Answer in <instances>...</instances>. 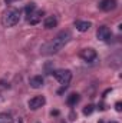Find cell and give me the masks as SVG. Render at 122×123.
Returning <instances> with one entry per match:
<instances>
[{"instance_id":"cell-11","label":"cell","mask_w":122,"mask_h":123,"mask_svg":"<svg viewBox=\"0 0 122 123\" xmlns=\"http://www.w3.org/2000/svg\"><path fill=\"white\" fill-rule=\"evenodd\" d=\"M43 26L45 29H53L58 26V17L56 16H47L43 22Z\"/></svg>"},{"instance_id":"cell-3","label":"cell","mask_w":122,"mask_h":123,"mask_svg":"<svg viewBox=\"0 0 122 123\" xmlns=\"http://www.w3.org/2000/svg\"><path fill=\"white\" fill-rule=\"evenodd\" d=\"M53 73V77L61 83L63 86H68L69 85V82L72 80V72L70 70H68V69H61V70H55V72H52Z\"/></svg>"},{"instance_id":"cell-2","label":"cell","mask_w":122,"mask_h":123,"mask_svg":"<svg viewBox=\"0 0 122 123\" xmlns=\"http://www.w3.org/2000/svg\"><path fill=\"white\" fill-rule=\"evenodd\" d=\"M20 22V10L19 9H9L3 17H1V25L4 27H13Z\"/></svg>"},{"instance_id":"cell-1","label":"cell","mask_w":122,"mask_h":123,"mask_svg":"<svg viewBox=\"0 0 122 123\" xmlns=\"http://www.w3.org/2000/svg\"><path fill=\"white\" fill-rule=\"evenodd\" d=\"M70 40V33L68 30H63L61 33H58L50 42L45 43L42 47H40V52L42 55H46V56H50V55H55L58 52H61L62 49L69 43Z\"/></svg>"},{"instance_id":"cell-14","label":"cell","mask_w":122,"mask_h":123,"mask_svg":"<svg viewBox=\"0 0 122 123\" xmlns=\"http://www.w3.org/2000/svg\"><path fill=\"white\" fill-rule=\"evenodd\" d=\"M25 10H26V13H27V16H29L30 13H33V12L36 10V4H34V3H29V4L26 6V9H25Z\"/></svg>"},{"instance_id":"cell-9","label":"cell","mask_w":122,"mask_h":123,"mask_svg":"<svg viewBox=\"0 0 122 123\" xmlns=\"http://www.w3.org/2000/svg\"><path fill=\"white\" fill-rule=\"evenodd\" d=\"M75 27H76V30L79 31H88L89 29L92 27V23L91 22H86V20H76L75 22Z\"/></svg>"},{"instance_id":"cell-7","label":"cell","mask_w":122,"mask_h":123,"mask_svg":"<svg viewBox=\"0 0 122 123\" xmlns=\"http://www.w3.org/2000/svg\"><path fill=\"white\" fill-rule=\"evenodd\" d=\"M116 7V0H101L99 1V9L103 12H111Z\"/></svg>"},{"instance_id":"cell-8","label":"cell","mask_w":122,"mask_h":123,"mask_svg":"<svg viewBox=\"0 0 122 123\" xmlns=\"http://www.w3.org/2000/svg\"><path fill=\"white\" fill-rule=\"evenodd\" d=\"M42 16H43V10H34L33 13H30L27 16V22L34 26V25H37L42 20Z\"/></svg>"},{"instance_id":"cell-5","label":"cell","mask_w":122,"mask_h":123,"mask_svg":"<svg viewBox=\"0 0 122 123\" xmlns=\"http://www.w3.org/2000/svg\"><path fill=\"white\" fill-rule=\"evenodd\" d=\"M45 103H46V99H45L43 96H34V97H32L30 100H29L27 106H29V109H32V110H37V109H40Z\"/></svg>"},{"instance_id":"cell-13","label":"cell","mask_w":122,"mask_h":123,"mask_svg":"<svg viewBox=\"0 0 122 123\" xmlns=\"http://www.w3.org/2000/svg\"><path fill=\"white\" fill-rule=\"evenodd\" d=\"M0 123H13V117L7 113H0Z\"/></svg>"},{"instance_id":"cell-10","label":"cell","mask_w":122,"mask_h":123,"mask_svg":"<svg viewBox=\"0 0 122 123\" xmlns=\"http://www.w3.org/2000/svg\"><path fill=\"white\" fill-rule=\"evenodd\" d=\"M43 83H45V79L42 76H33V77H30V80H29V85H30V87H33V89H40L43 86Z\"/></svg>"},{"instance_id":"cell-12","label":"cell","mask_w":122,"mask_h":123,"mask_svg":"<svg viewBox=\"0 0 122 123\" xmlns=\"http://www.w3.org/2000/svg\"><path fill=\"white\" fill-rule=\"evenodd\" d=\"M78 102H79V94H76V93H73L68 97V105L69 106H75Z\"/></svg>"},{"instance_id":"cell-18","label":"cell","mask_w":122,"mask_h":123,"mask_svg":"<svg viewBox=\"0 0 122 123\" xmlns=\"http://www.w3.org/2000/svg\"><path fill=\"white\" fill-rule=\"evenodd\" d=\"M17 123H23V120H22V119H19V122Z\"/></svg>"},{"instance_id":"cell-6","label":"cell","mask_w":122,"mask_h":123,"mask_svg":"<svg viewBox=\"0 0 122 123\" xmlns=\"http://www.w3.org/2000/svg\"><path fill=\"white\" fill-rule=\"evenodd\" d=\"M111 36H112L111 29L106 27V26H101V27L96 30V37H98V40H101V42H108V40L111 39Z\"/></svg>"},{"instance_id":"cell-4","label":"cell","mask_w":122,"mask_h":123,"mask_svg":"<svg viewBox=\"0 0 122 123\" xmlns=\"http://www.w3.org/2000/svg\"><path fill=\"white\" fill-rule=\"evenodd\" d=\"M79 56H81V59H82V60L86 62V63H92V62L96 60V57H98L96 50H95V49H92V47L82 49V50H81V53H79Z\"/></svg>"},{"instance_id":"cell-15","label":"cell","mask_w":122,"mask_h":123,"mask_svg":"<svg viewBox=\"0 0 122 123\" xmlns=\"http://www.w3.org/2000/svg\"><path fill=\"white\" fill-rule=\"evenodd\" d=\"M92 112H93V106H92V105L86 106V107L83 109V115H85V116H89V115H92Z\"/></svg>"},{"instance_id":"cell-17","label":"cell","mask_w":122,"mask_h":123,"mask_svg":"<svg viewBox=\"0 0 122 123\" xmlns=\"http://www.w3.org/2000/svg\"><path fill=\"white\" fill-rule=\"evenodd\" d=\"M4 1H6V3H7V4H10V3H12V1H13V0H4Z\"/></svg>"},{"instance_id":"cell-16","label":"cell","mask_w":122,"mask_h":123,"mask_svg":"<svg viewBox=\"0 0 122 123\" xmlns=\"http://www.w3.org/2000/svg\"><path fill=\"white\" fill-rule=\"evenodd\" d=\"M122 105H121V102H118L116 105H115V109H116V112H121L122 110V107H121Z\"/></svg>"}]
</instances>
